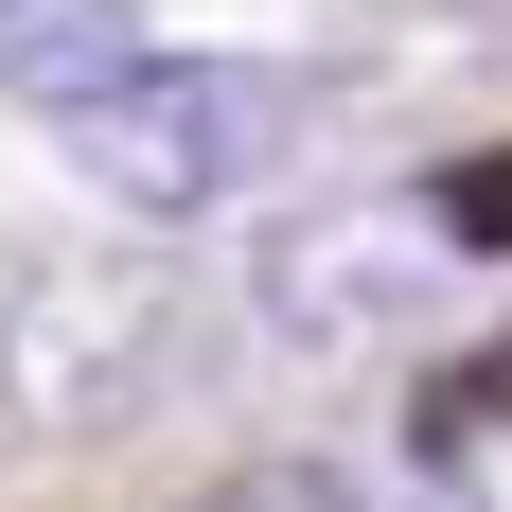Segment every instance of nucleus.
<instances>
[{
  "instance_id": "5",
  "label": "nucleus",
  "mask_w": 512,
  "mask_h": 512,
  "mask_svg": "<svg viewBox=\"0 0 512 512\" xmlns=\"http://www.w3.org/2000/svg\"><path fill=\"white\" fill-rule=\"evenodd\" d=\"M424 248L512 265V142H477V159H442V177H424Z\"/></svg>"
},
{
  "instance_id": "4",
  "label": "nucleus",
  "mask_w": 512,
  "mask_h": 512,
  "mask_svg": "<svg viewBox=\"0 0 512 512\" xmlns=\"http://www.w3.org/2000/svg\"><path fill=\"white\" fill-rule=\"evenodd\" d=\"M124 71H142V0H0V106L89 124Z\"/></svg>"
},
{
  "instance_id": "3",
  "label": "nucleus",
  "mask_w": 512,
  "mask_h": 512,
  "mask_svg": "<svg viewBox=\"0 0 512 512\" xmlns=\"http://www.w3.org/2000/svg\"><path fill=\"white\" fill-rule=\"evenodd\" d=\"M424 230L407 212H301L283 248H265V336H301V354H371V336H407L424 318Z\"/></svg>"
},
{
  "instance_id": "6",
  "label": "nucleus",
  "mask_w": 512,
  "mask_h": 512,
  "mask_svg": "<svg viewBox=\"0 0 512 512\" xmlns=\"http://www.w3.org/2000/svg\"><path fill=\"white\" fill-rule=\"evenodd\" d=\"M195 512H371V495H354L336 460H248V477H212Z\"/></svg>"
},
{
  "instance_id": "1",
  "label": "nucleus",
  "mask_w": 512,
  "mask_h": 512,
  "mask_svg": "<svg viewBox=\"0 0 512 512\" xmlns=\"http://www.w3.org/2000/svg\"><path fill=\"white\" fill-rule=\"evenodd\" d=\"M212 301L177 283L159 248H36L0 283V407L53 424V442H89V424H142L177 371H195Z\"/></svg>"
},
{
  "instance_id": "7",
  "label": "nucleus",
  "mask_w": 512,
  "mask_h": 512,
  "mask_svg": "<svg viewBox=\"0 0 512 512\" xmlns=\"http://www.w3.org/2000/svg\"><path fill=\"white\" fill-rule=\"evenodd\" d=\"M389 512H495V495H477V477H407Z\"/></svg>"
},
{
  "instance_id": "2",
  "label": "nucleus",
  "mask_w": 512,
  "mask_h": 512,
  "mask_svg": "<svg viewBox=\"0 0 512 512\" xmlns=\"http://www.w3.org/2000/svg\"><path fill=\"white\" fill-rule=\"evenodd\" d=\"M53 142H71V177H89L106 212L177 230V212H230L265 159L301 142V71H265V53H142V71H124L89 124H53Z\"/></svg>"
}]
</instances>
